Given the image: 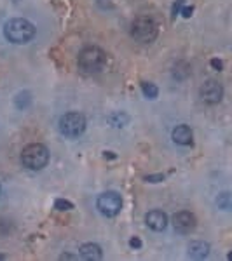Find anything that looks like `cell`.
Instances as JSON below:
<instances>
[{"mask_svg":"<svg viewBox=\"0 0 232 261\" xmlns=\"http://www.w3.org/2000/svg\"><path fill=\"white\" fill-rule=\"evenodd\" d=\"M4 37L12 44H28L35 37V27L25 18H12L4 24Z\"/></svg>","mask_w":232,"mask_h":261,"instance_id":"cell-1","label":"cell"},{"mask_svg":"<svg viewBox=\"0 0 232 261\" xmlns=\"http://www.w3.org/2000/svg\"><path fill=\"white\" fill-rule=\"evenodd\" d=\"M105 63H107V54H105L103 49L96 47V45H87V47H84L81 53H79V58H77L79 70L87 75L101 71Z\"/></svg>","mask_w":232,"mask_h":261,"instance_id":"cell-2","label":"cell"},{"mask_svg":"<svg viewBox=\"0 0 232 261\" xmlns=\"http://www.w3.org/2000/svg\"><path fill=\"white\" fill-rule=\"evenodd\" d=\"M19 161L23 167L30 171H40L48 166L49 162V150L42 143H30L21 150Z\"/></svg>","mask_w":232,"mask_h":261,"instance_id":"cell-3","label":"cell"},{"mask_svg":"<svg viewBox=\"0 0 232 261\" xmlns=\"http://www.w3.org/2000/svg\"><path fill=\"white\" fill-rule=\"evenodd\" d=\"M129 32H131V37L136 42H140V44H150L157 37V24L149 16H140V18H136L131 23Z\"/></svg>","mask_w":232,"mask_h":261,"instance_id":"cell-4","label":"cell"},{"mask_svg":"<svg viewBox=\"0 0 232 261\" xmlns=\"http://www.w3.org/2000/svg\"><path fill=\"white\" fill-rule=\"evenodd\" d=\"M60 133L66 138H79L86 130V117L79 112H68L60 119Z\"/></svg>","mask_w":232,"mask_h":261,"instance_id":"cell-5","label":"cell"},{"mask_svg":"<svg viewBox=\"0 0 232 261\" xmlns=\"http://www.w3.org/2000/svg\"><path fill=\"white\" fill-rule=\"evenodd\" d=\"M96 207L98 211L107 218H113L121 213L122 209V199L117 192L113 190H108V192H103L101 195L98 197L96 200Z\"/></svg>","mask_w":232,"mask_h":261,"instance_id":"cell-6","label":"cell"},{"mask_svg":"<svg viewBox=\"0 0 232 261\" xmlns=\"http://www.w3.org/2000/svg\"><path fill=\"white\" fill-rule=\"evenodd\" d=\"M199 96H201V99L204 101V103H208V105L220 103L222 98H223V87H222V84L217 82V81H206L201 86Z\"/></svg>","mask_w":232,"mask_h":261,"instance_id":"cell-7","label":"cell"},{"mask_svg":"<svg viewBox=\"0 0 232 261\" xmlns=\"http://www.w3.org/2000/svg\"><path fill=\"white\" fill-rule=\"evenodd\" d=\"M173 226L178 233H191L197 226V220L191 211H180L173 216Z\"/></svg>","mask_w":232,"mask_h":261,"instance_id":"cell-8","label":"cell"},{"mask_svg":"<svg viewBox=\"0 0 232 261\" xmlns=\"http://www.w3.org/2000/svg\"><path fill=\"white\" fill-rule=\"evenodd\" d=\"M145 223L150 230L163 231V230H166V226H168V216H166V213L159 211V209H154V211L145 214Z\"/></svg>","mask_w":232,"mask_h":261,"instance_id":"cell-9","label":"cell"},{"mask_svg":"<svg viewBox=\"0 0 232 261\" xmlns=\"http://www.w3.org/2000/svg\"><path fill=\"white\" fill-rule=\"evenodd\" d=\"M171 138H173V141H175L176 145H182V146H191L194 143V133H192V129L189 127L187 124L176 125V127L173 129V133H171Z\"/></svg>","mask_w":232,"mask_h":261,"instance_id":"cell-10","label":"cell"},{"mask_svg":"<svg viewBox=\"0 0 232 261\" xmlns=\"http://www.w3.org/2000/svg\"><path fill=\"white\" fill-rule=\"evenodd\" d=\"M79 252H81L82 258L87 259V261H98V259L103 258V251H101V247L98 246V244H92V242L81 246Z\"/></svg>","mask_w":232,"mask_h":261,"instance_id":"cell-11","label":"cell"},{"mask_svg":"<svg viewBox=\"0 0 232 261\" xmlns=\"http://www.w3.org/2000/svg\"><path fill=\"white\" fill-rule=\"evenodd\" d=\"M210 254V244L208 242H201L196 241L189 246V258L192 259H204Z\"/></svg>","mask_w":232,"mask_h":261,"instance_id":"cell-12","label":"cell"},{"mask_svg":"<svg viewBox=\"0 0 232 261\" xmlns=\"http://www.w3.org/2000/svg\"><path fill=\"white\" fill-rule=\"evenodd\" d=\"M129 122V117L122 112H113L112 115H108V124L113 125V127H124Z\"/></svg>","mask_w":232,"mask_h":261,"instance_id":"cell-13","label":"cell"},{"mask_svg":"<svg viewBox=\"0 0 232 261\" xmlns=\"http://www.w3.org/2000/svg\"><path fill=\"white\" fill-rule=\"evenodd\" d=\"M14 103H16V108H18V110H27V108L30 107V103H32V94L28 91L19 92V94L16 96Z\"/></svg>","mask_w":232,"mask_h":261,"instance_id":"cell-14","label":"cell"},{"mask_svg":"<svg viewBox=\"0 0 232 261\" xmlns=\"http://www.w3.org/2000/svg\"><path fill=\"white\" fill-rule=\"evenodd\" d=\"M217 205H218V209H222V211H230V207H232L230 193L229 192L220 193V195L217 197Z\"/></svg>","mask_w":232,"mask_h":261,"instance_id":"cell-15","label":"cell"},{"mask_svg":"<svg viewBox=\"0 0 232 261\" xmlns=\"http://www.w3.org/2000/svg\"><path fill=\"white\" fill-rule=\"evenodd\" d=\"M142 91H143V94H145V98H149V99H155V98H157V94H159V89L150 82H143L142 84Z\"/></svg>","mask_w":232,"mask_h":261,"instance_id":"cell-16","label":"cell"},{"mask_svg":"<svg viewBox=\"0 0 232 261\" xmlns=\"http://www.w3.org/2000/svg\"><path fill=\"white\" fill-rule=\"evenodd\" d=\"M54 207H56L58 211H70V209H74V204H72L70 200L58 199L56 202H54Z\"/></svg>","mask_w":232,"mask_h":261,"instance_id":"cell-17","label":"cell"},{"mask_svg":"<svg viewBox=\"0 0 232 261\" xmlns=\"http://www.w3.org/2000/svg\"><path fill=\"white\" fill-rule=\"evenodd\" d=\"M164 179V174H150V176H145V181L149 183H159V181Z\"/></svg>","mask_w":232,"mask_h":261,"instance_id":"cell-18","label":"cell"},{"mask_svg":"<svg viewBox=\"0 0 232 261\" xmlns=\"http://www.w3.org/2000/svg\"><path fill=\"white\" fill-rule=\"evenodd\" d=\"M129 246L134 247V249H140V247H142V241L138 237H133L131 241H129Z\"/></svg>","mask_w":232,"mask_h":261,"instance_id":"cell-19","label":"cell"},{"mask_svg":"<svg viewBox=\"0 0 232 261\" xmlns=\"http://www.w3.org/2000/svg\"><path fill=\"white\" fill-rule=\"evenodd\" d=\"M212 66H213L215 70H218V71H220L223 65H222V61H220V60H212Z\"/></svg>","mask_w":232,"mask_h":261,"instance_id":"cell-20","label":"cell"},{"mask_svg":"<svg viewBox=\"0 0 232 261\" xmlns=\"http://www.w3.org/2000/svg\"><path fill=\"white\" fill-rule=\"evenodd\" d=\"M182 12H183V16H185V18H189V16L192 14V7H185V9H183Z\"/></svg>","mask_w":232,"mask_h":261,"instance_id":"cell-21","label":"cell"},{"mask_svg":"<svg viewBox=\"0 0 232 261\" xmlns=\"http://www.w3.org/2000/svg\"><path fill=\"white\" fill-rule=\"evenodd\" d=\"M60 259H77V256H72V254H61Z\"/></svg>","mask_w":232,"mask_h":261,"instance_id":"cell-22","label":"cell"},{"mask_svg":"<svg viewBox=\"0 0 232 261\" xmlns=\"http://www.w3.org/2000/svg\"><path fill=\"white\" fill-rule=\"evenodd\" d=\"M0 259H6V256H4V254H0Z\"/></svg>","mask_w":232,"mask_h":261,"instance_id":"cell-23","label":"cell"},{"mask_svg":"<svg viewBox=\"0 0 232 261\" xmlns=\"http://www.w3.org/2000/svg\"><path fill=\"white\" fill-rule=\"evenodd\" d=\"M0 193H2V187H0Z\"/></svg>","mask_w":232,"mask_h":261,"instance_id":"cell-24","label":"cell"}]
</instances>
